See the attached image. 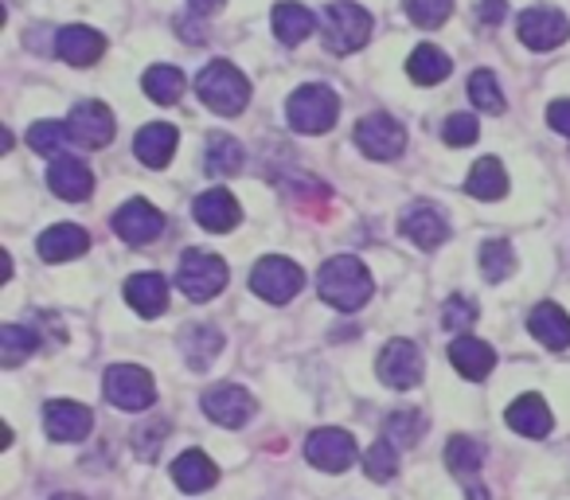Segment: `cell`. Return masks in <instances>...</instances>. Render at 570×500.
I'll list each match as a JSON object with an SVG mask.
<instances>
[{"mask_svg": "<svg viewBox=\"0 0 570 500\" xmlns=\"http://www.w3.org/2000/svg\"><path fill=\"white\" fill-rule=\"evenodd\" d=\"M372 290H375V282H372V274H367V266L360 263V258H352V255L328 258V263L321 266V274H317L321 302H328L333 310H341V313H352V310H360V305H367Z\"/></svg>", "mask_w": 570, "mask_h": 500, "instance_id": "1", "label": "cell"}, {"mask_svg": "<svg viewBox=\"0 0 570 500\" xmlns=\"http://www.w3.org/2000/svg\"><path fill=\"white\" fill-rule=\"evenodd\" d=\"M336 114H341V98L325 82H309V87H297L285 102V118L297 134H328L336 126Z\"/></svg>", "mask_w": 570, "mask_h": 500, "instance_id": "2", "label": "cell"}, {"mask_svg": "<svg viewBox=\"0 0 570 500\" xmlns=\"http://www.w3.org/2000/svg\"><path fill=\"white\" fill-rule=\"evenodd\" d=\"M196 95L204 98L207 110L223 114V118H235V114L246 110L250 102V82L238 67L230 63H212L204 67V75L196 79Z\"/></svg>", "mask_w": 570, "mask_h": 500, "instance_id": "3", "label": "cell"}, {"mask_svg": "<svg viewBox=\"0 0 570 500\" xmlns=\"http://www.w3.org/2000/svg\"><path fill=\"white\" fill-rule=\"evenodd\" d=\"M372 12L352 4V0H336L325 12V48L333 56H352V51H360L372 40Z\"/></svg>", "mask_w": 570, "mask_h": 500, "instance_id": "4", "label": "cell"}, {"mask_svg": "<svg viewBox=\"0 0 570 500\" xmlns=\"http://www.w3.org/2000/svg\"><path fill=\"white\" fill-rule=\"evenodd\" d=\"M176 286L188 302H212L223 286H227V263L207 251H188L176 271Z\"/></svg>", "mask_w": 570, "mask_h": 500, "instance_id": "5", "label": "cell"}, {"mask_svg": "<svg viewBox=\"0 0 570 500\" xmlns=\"http://www.w3.org/2000/svg\"><path fill=\"white\" fill-rule=\"evenodd\" d=\"M302 286H305L302 266L289 263V258H282V255L262 258V263L250 271V290H254L258 297H266L269 305L294 302V297L302 294Z\"/></svg>", "mask_w": 570, "mask_h": 500, "instance_id": "6", "label": "cell"}, {"mask_svg": "<svg viewBox=\"0 0 570 500\" xmlns=\"http://www.w3.org/2000/svg\"><path fill=\"white\" fill-rule=\"evenodd\" d=\"M106 399H110L118 411H149L153 399H157V383L145 367L137 364H114L106 372Z\"/></svg>", "mask_w": 570, "mask_h": 500, "instance_id": "7", "label": "cell"}, {"mask_svg": "<svg viewBox=\"0 0 570 500\" xmlns=\"http://www.w3.org/2000/svg\"><path fill=\"white\" fill-rule=\"evenodd\" d=\"M305 458H309V465H317L321 473H344V469L356 461V438L336 427L313 430L309 442H305Z\"/></svg>", "mask_w": 570, "mask_h": 500, "instance_id": "8", "label": "cell"}, {"mask_svg": "<svg viewBox=\"0 0 570 500\" xmlns=\"http://www.w3.org/2000/svg\"><path fill=\"white\" fill-rule=\"evenodd\" d=\"M375 372L387 388L395 391H411L422 383V352L414 341H391L387 349L375 360Z\"/></svg>", "mask_w": 570, "mask_h": 500, "instance_id": "9", "label": "cell"}, {"mask_svg": "<svg viewBox=\"0 0 570 500\" xmlns=\"http://www.w3.org/2000/svg\"><path fill=\"white\" fill-rule=\"evenodd\" d=\"M356 145L375 160H395L406 149V129L391 114H367L356 126Z\"/></svg>", "mask_w": 570, "mask_h": 500, "instance_id": "10", "label": "cell"}, {"mask_svg": "<svg viewBox=\"0 0 570 500\" xmlns=\"http://www.w3.org/2000/svg\"><path fill=\"white\" fill-rule=\"evenodd\" d=\"M204 414L212 422H219V427L238 430L254 414V399L250 391L235 388V383H215V388L204 391Z\"/></svg>", "mask_w": 570, "mask_h": 500, "instance_id": "11", "label": "cell"}, {"mask_svg": "<svg viewBox=\"0 0 570 500\" xmlns=\"http://www.w3.org/2000/svg\"><path fill=\"white\" fill-rule=\"evenodd\" d=\"M114 231H118L121 243L145 246L165 231V219H160V212L149 199H129V204H121L118 215H114Z\"/></svg>", "mask_w": 570, "mask_h": 500, "instance_id": "12", "label": "cell"}, {"mask_svg": "<svg viewBox=\"0 0 570 500\" xmlns=\"http://www.w3.org/2000/svg\"><path fill=\"white\" fill-rule=\"evenodd\" d=\"M90 427H95V414L82 403H75V399H51L43 406V430L56 442H82L90 434Z\"/></svg>", "mask_w": 570, "mask_h": 500, "instance_id": "13", "label": "cell"}, {"mask_svg": "<svg viewBox=\"0 0 570 500\" xmlns=\"http://www.w3.org/2000/svg\"><path fill=\"white\" fill-rule=\"evenodd\" d=\"M67 129L79 145L87 149H102V145L114 141V114L106 102H79L67 118Z\"/></svg>", "mask_w": 570, "mask_h": 500, "instance_id": "14", "label": "cell"}, {"mask_svg": "<svg viewBox=\"0 0 570 500\" xmlns=\"http://www.w3.org/2000/svg\"><path fill=\"white\" fill-rule=\"evenodd\" d=\"M570 36V24L559 9H528L520 12V40L531 51H551Z\"/></svg>", "mask_w": 570, "mask_h": 500, "instance_id": "15", "label": "cell"}, {"mask_svg": "<svg viewBox=\"0 0 570 500\" xmlns=\"http://www.w3.org/2000/svg\"><path fill=\"white\" fill-rule=\"evenodd\" d=\"M403 235L411 238L419 251H434V246H442L445 238H450V223H445V215L438 212L434 204H414L403 212Z\"/></svg>", "mask_w": 570, "mask_h": 500, "instance_id": "16", "label": "cell"}, {"mask_svg": "<svg viewBox=\"0 0 570 500\" xmlns=\"http://www.w3.org/2000/svg\"><path fill=\"white\" fill-rule=\"evenodd\" d=\"M56 51L63 63L90 67L102 59L106 40H102V32H95V28H87V24H67V28H59V36H56Z\"/></svg>", "mask_w": 570, "mask_h": 500, "instance_id": "17", "label": "cell"}, {"mask_svg": "<svg viewBox=\"0 0 570 500\" xmlns=\"http://www.w3.org/2000/svg\"><path fill=\"white\" fill-rule=\"evenodd\" d=\"M191 215H196V223L204 231H215V235H227V231L238 227V219H243V212H238L235 196H230L227 188H212L204 192V196L191 204Z\"/></svg>", "mask_w": 570, "mask_h": 500, "instance_id": "18", "label": "cell"}, {"mask_svg": "<svg viewBox=\"0 0 570 500\" xmlns=\"http://www.w3.org/2000/svg\"><path fill=\"white\" fill-rule=\"evenodd\" d=\"M36 251H40L43 263H71L82 251H90V235L82 227H75V223H56V227H48L40 235Z\"/></svg>", "mask_w": 570, "mask_h": 500, "instance_id": "19", "label": "cell"}, {"mask_svg": "<svg viewBox=\"0 0 570 500\" xmlns=\"http://www.w3.org/2000/svg\"><path fill=\"white\" fill-rule=\"evenodd\" d=\"M48 184L56 196L71 199V204H79V199H87L90 192H95V176H90V168L82 165L79 157H56L48 168Z\"/></svg>", "mask_w": 570, "mask_h": 500, "instance_id": "20", "label": "cell"}, {"mask_svg": "<svg viewBox=\"0 0 570 500\" xmlns=\"http://www.w3.org/2000/svg\"><path fill=\"white\" fill-rule=\"evenodd\" d=\"M528 329H531V336L551 352H562L570 344V317L554 302L535 305V310L528 313Z\"/></svg>", "mask_w": 570, "mask_h": 500, "instance_id": "21", "label": "cell"}, {"mask_svg": "<svg viewBox=\"0 0 570 500\" xmlns=\"http://www.w3.org/2000/svg\"><path fill=\"white\" fill-rule=\"evenodd\" d=\"M508 427L515 430V434H523V438H547L551 434V427H554V419H551V411H547V403L539 395H520L512 406H508Z\"/></svg>", "mask_w": 570, "mask_h": 500, "instance_id": "22", "label": "cell"}, {"mask_svg": "<svg viewBox=\"0 0 570 500\" xmlns=\"http://www.w3.org/2000/svg\"><path fill=\"white\" fill-rule=\"evenodd\" d=\"M126 302L141 317H160L168 305V282L160 274H134V278H126Z\"/></svg>", "mask_w": 570, "mask_h": 500, "instance_id": "23", "label": "cell"}, {"mask_svg": "<svg viewBox=\"0 0 570 500\" xmlns=\"http://www.w3.org/2000/svg\"><path fill=\"white\" fill-rule=\"evenodd\" d=\"M313 28H317V17H313L305 4H297V0H282V4H274V32L285 48H297L302 40H309Z\"/></svg>", "mask_w": 570, "mask_h": 500, "instance_id": "24", "label": "cell"}, {"mask_svg": "<svg viewBox=\"0 0 570 500\" xmlns=\"http://www.w3.org/2000/svg\"><path fill=\"white\" fill-rule=\"evenodd\" d=\"M450 364L458 367L465 380H484V375L492 372V364H497V352L484 341H476V336H458V341L450 344Z\"/></svg>", "mask_w": 570, "mask_h": 500, "instance_id": "25", "label": "cell"}, {"mask_svg": "<svg viewBox=\"0 0 570 500\" xmlns=\"http://www.w3.org/2000/svg\"><path fill=\"white\" fill-rule=\"evenodd\" d=\"M173 481L180 484L184 492H207L219 481V469H215V461L207 458V453L188 450L173 461Z\"/></svg>", "mask_w": 570, "mask_h": 500, "instance_id": "26", "label": "cell"}, {"mask_svg": "<svg viewBox=\"0 0 570 500\" xmlns=\"http://www.w3.org/2000/svg\"><path fill=\"white\" fill-rule=\"evenodd\" d=\"M176 126H168V121H157V126H145L141 134H137V141H134V153L145 160L149 168H165L168 160H173V153H176Z\"/></svg>", "mask_w": 570, "mask_h": 500, "instance_id": "27", "label": "cell"}, {"mask_svg": "<svg viewBox=\"0 0 570 500\" xmlns=\"http://www.w3.org/2000/svg\"><path fill=\"white\" fill-rule=\"evenodd\" d=\"M453 63L445 51H438L434 43H422V48L411 51V59H406V75H411L419 87H434V82L450 79Z\"/></svg>", "mask_w": 570, "mask_h": 500, "instance_id": "28", "label": "cell"}, {"mask_svg": "<svg viewBox=\"0 0 570 500\" xmlns=\"http://www.w3.org/2000/svg\"><path fill=\"white\" fill-rule=\"evenodd\" d=\"M219 349H223L219 329L191 325L188 333H184V356H188V367H196V372H207V367H212V360L219 356Z\"/></svg>", "mask_w": 570, "mask_h": 500, "instance_id": "29", "label": "cell"}, {"mask_svg": "<svg viewBox=\"0 0 570 500\" xmlns=\"http://www.w3.org/2000/svg\"><path fill=\"white\" fill-rule=\"evenodd\" d=\"M465 188H469V196H476V199H500L508 192L504 165H500L497 157H481L473 165V173H469Z\"/></svg>", "mask_w": 570, "mask_h": 500, "instance_id": "30", "label": "cell"}, {"mask_svg": "<svg viewBox=\"0 0 570 500\" xmlns=\"http://www.w3.org/2000/svg\"><path fill=\"white\" fill-rule=\"evenodd\" d=\"M243 145L235 141V137H227V134H212V141H207V160H204V168L212 176H235V173H243Z\"/></svg>", "mask_w": 570, "mask_h": 500, "instance_id": "31", "label": "cell"}, {"mask_svg": "<svg viewBox=\"0 0 570 500\" xmlns=\"http://www.w3.org/2000/svg\"><path fill=\"white\" fill-rule=\"evenodd\" d=\"M141 87H145V95H149L153 102L173 106L176 98L184 95V71H180V67L157 63V67H149V71H145Z\"/></svg>", "mask_w": 570, "mask_h": 500, "instance_id": "32", "label": "cell"}, {"mask_svg": "<svg viewBox=\"0 0 570 500\" xmlns=\"http://www.w3.org/2000/svg\"><path fill=\"white\" fill-rule=\"evenodd\" d=\"M481 445L473 442V438H450V445H445V469H450L453 477H461V481H476V473H481Z\"/></svg>", "mask_w": 570, "mask_h": 500, "instance_id": "33", "label": "cell"}, {"mask_svg": "<svg viewBox=\"0 0 570 500\" xmlns=\"http://www.w3.org/2000/svg\"><path fill=\"white\" fill-rule=\"evenodd\" d=\"M32 352H36L32 329H20V325L0 329V364H4V367H17L20 360H28Z\"/></svg>", "mask_w": 570, "mask_h": 500, "instance_id": "34", "label": "cell"}, {"mask_svg": "<svg viewBox=\"0 0 570 500\" xmlns=\"http://www.w3.org/2000/svg\"><path fill=\"white\" fill-rule=\"evenodd\" d=\"M512 271H515L512 246L500 243V238H489V243L481 246V274L489 282H504V278H512Z\"/></svg>", "mask_w": 570, "mask_h": 500, "instance_id": "35", "label": "cell"}, {"mask_svg": "<svg viewBox=\"0 0 570 500\" xmlns=\"http://www.w3.org/2000/svg\"><path fill=\"white\" fill-rule=\"evenodd\" d=\"M67 137H71V129H67L63 121H36V126L28 129V145H32L40 157H63Z\"/></svg>", "mask_w": 570, "mask_h": 500, "instance_id": "36", "label": "cell"}, {"mask_svg": "<svg viewBox=\"0 0 570 500\" xmlns=\"http://www.w3.org/2000/svg\"><path fill=\"white\" fill-rule=\"evenodd\" d=\"M469 98H473L476 110L484 114H500L504 110V95H500V82L492 71H473L469 75Z\"/></svg>", "mask_w": 570, "mask_h": 500, "instance_id": "37", "label": "cell"}, {"mask_svg": "<svg viewBox=\"0 0 570 500\" xmlns=\"http://www.w3.org/2000/svg\"><path fill=\"white\" fill-rule=\"evenodd\" d=\"M364 469L372 481H391V477L399 473V453H395V442L391 438H380V442L372 445V450L364 453Z\"/></svg>", "mask_w": 570, "mask_h": 500, "instance_id": "38", "label": "cell"}, {"mask_svg": "<svg viewBox=\"0 0 570 500\" xmlns=\"http://www.w3.org/2000/svg\"><path fill=\"white\" fill-rule=\"evenodd\" d=\"M426 434V419L419 411H395L387 419V434L395 445H419V438Z\"/></svg>", "mask_w": 570, "mask_h": 500, "instance_id": "39", "label": "cell"}, {"mask_svg": "<svg viewBox=\"0 0 570 500\" xmlns=\"http://www.w3.org/2000/svg\"><path fill=\"white\" fill-rule=\"evenodd\" d=\"M165 434H168V422L165 419H149V422H141V427L134 430V450H137V458L141 461H157V453H160V445H165Z\"/></svg>", "mask_w": 570, "mask_h": 500, "instance_id": "40", "label": "cell"}, {"mask_svg": "<svg viewBox=\"0 0 570 500\" xmlns=\"http://www.w3.org/2000/svg\"><path fill=\"white\" fill-rule=\"evenodd\" d=\"M403 4H406V17H411L419 28L445 24L453 12V0H403Z\"/></svg>", "mask_w": 570, "mask_h": 500, "instance_id": "41", "label": "cell"}, {"mask_svg": "<svg viewBox=\"0 0 570 500\" xmlns=\"http://www.w3.org/2000/svg\"><path fill=\"white\" fill-rule=\"evenodd\" d=\"M476 134H481V126H476L473 114H450V118H445V126H442L445 145H453V149H465V145H473Z\"/></svg>", "mask_w": 570, "mask_h": 500, "instance_id": "42", "label": "cell"}, {"mask_svg": "<svg viewBox=\"0 0 570 500\" xmlns=\"http://www.w3.org/2000/svg\"><path fill=\"white\" fill-rule=\"evenodd\" d=\"M476 321V305L469 297H450L442 305V325L445 329H469Z\"/></svg>", "mask_w": 570, "mask_h": 500, "instance_id": "43", "label": "cell"}, {"mask_svg": "<svg viewBox=\"0 0 570 500\" xmlns=\"http://www.w3.org/2000/svg\"><path fill=\"white\" fill-rule=\"evenodd\" d=\"M547 121H551L554 134L570 137V98H559V102L547 106Z\"/></svg>", "mask_w": 570, "mask_h": 500, "instance_id": "44", "label": "cell"}, {"mask_svg": "<svg viewBox=\"0 0 570 500\" xmlns=\"http://www.w3.org/2000/svg\"><path fill=\"white\" fill-rule=\"evenodd\" d=\"M504 12H508L504 0H481V20H484V24H500V20H504Z\"/></svg>", "mask_w": 570, "mask_h": 500, "instance_id": "45", "label": "cell"}, {"mask_svg": "<svg viewBox=\"0 0 570 500\" xmlns=\"http://www.w3.org/2000/svg\"><path fill=\"white\" fill-rule=\"evenodd\" d=\"M223 0H188V9L196 12V17H212V12H219Z\"/></svg>", "mask_w": 570, "mask_h": 500, "instance_id": "46", "label": "cell"}, {"mask_svg": "<svg viewBox=\"0 0 570 500\" xmlns=\"http://www.w3.org/2000/svg\"><path fill=\"white\" fill-rule=\"evenodd\" d=\"M51 500H82V497H75V492H59V497H51Z\"/></svg>", "mask_w": 570, "mask_h": 500, "instance_id": "47", "label": "cell"}]
</instances>
